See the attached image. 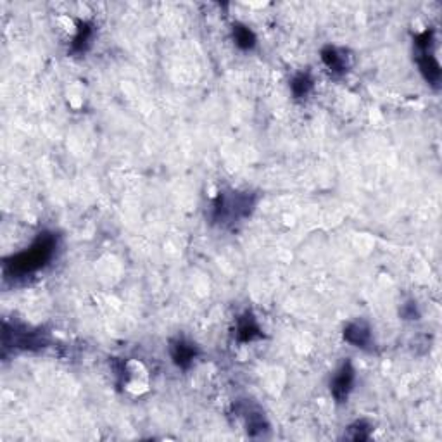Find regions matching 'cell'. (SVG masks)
Listing matches in <instances>:
<instances>
[{
	"label": "cell",
	"mask_w": 442,
	"mask_h": 442,
	"mask_svg": "<svg viewBox=\"0 0 442 442\" xmlns=\"http://www.w3.org/2000/svg\"><path fill=\"white\" fill-rule=\"evenodd\" d=\"M323 59H325L328 67H332L334 71H340L344 67V59L337 54L335 49H327L325 52H323Z\"/></svg>",
	"instance_id": "5b68a950"
},
{
	"label": "cell",
	"mask_w": 442,
	"mask_h": 442,
	"mask_svg": "<svg viewBox=\"0 0 442 442\" xmlns=\"http://www.w3.org/2000/svg\"><path fill=\"white\" fill-rule=\"evenodd\" d=\"M258 332H259V328L256 327V323H254L252 320H245L244 321V325H240V335H242V339L244 340H250V339H254V337L258 335Z\"/></svg>",
	"instance_id": "ba28073f"
},
{
	"label": "cell",
	"mask_w": 442,
	"mask_h": 442,
	"mask_svg": "<svg viewBox=\"0 0 442 442\" xmlns=\"http://www.w3.org/2000/svg\"><path fill=\"white\" fill-rule=\"evenodd\" d=\"M351 430L356 432L354 435H351V439H354V440H364V439H368V435H370V434H368V432H370V428L364 425V422H358L356 425L351 427Z\"/></svg>",
	"instance_id": "9c48e42d"
},
{
	"label": "cell",
	"mask_w": 442,
	"mask_h": 442,
	"mask_svg": "<svg viewBox=\"0 0 442 442\" xmlns=\"http://www.w3.org/2000/svg\"><path fill=\"white\" fill-rule=\"evenodd\" d=\"M345 339L349 340L351 344L358 345V347H364L366 344H370V330L368 327H364L363 323H353V325L347 327L345 330Z\"/></svg>",
	"instance_id": "3957f363"
},
{
	"label": "cell",
	"mask_w": 442,
	"mask_h": 442,
	"mask_svg": "<svg viewBox=\"0 0 442 442\" xmlns=\"http://www.w3.org/2000/svg\"><path fill=\"white\" fill-rule=\"evenodd\" d=\"M194 347L190 344H185V342H176L173 345V359L180 364V366H187L190 361L194 359Z\"/></svg>",
	"instance_id": "277c9868"
},
{
	"label": "cell",
	"mask_w": 442,
	"mask_h": 442,
	"mask_svg": "<svg viewBox=\"0 0 442 442\" xmlns=\"http://www.w3.org/2000/svg\"><path fill=\"white\" fill-rule=\"evenodd\" d=\"M354 382V370L351 368L349 363H345L340 371L334 377V382H332V392H334L335 399L344 401L347 398L351 387H353Z\"/></svg>",
	"instance_id": "7a4b0ae2"
},
{
	"label": "cell",
	"mask_w": 442,
	"mask_h": 442,
	"mask_svg": "<svg viewBox=\"0 0 442 442\" xmlns=\"http://www.w3.org/2000/svg\"><path fill=\"white\" fill-rule=\"evenodd\" d=\"M54 247H56L54 237L50 235L40 237L33 247L28 249L26 252L17 254L16 258H12V263H7V268L11 270L12 275H26V273L38 270L47 261H50V258L54 254Z\"/></svg>",
	"instance_id": "6da1fadb"
},
{
	"label": "cell",
	"mask_w": 442,
	"mask_h": 442,
	"mask_svg": "<svg viewBox=\"0 0 442 442\" xmlns=\"http://www.w3.org/2000/svg\"><path fill=\"white\" fill-rule=\"evenodd\" d=\"M292 88H294L295 95L303 97V95H306L308 90L311 88V80H309L306 75H300L299 78H295V81L292 83Z\"/></svg>",
	"instance_id": "52a82bcc"
},
{
	"label": "cell",
	"mask_w": 442,
	"mask_h": 442,
	"mask_svg": "<svg viewBox=\"0 0 442 442\" xmlns=\"http://www.w3.org/2000/svg\"><path fill=\"white\" fill-rule=\"evenodd\" d=\"M235 36H237V43H239L240 47H244V49L252 47L254 36H252V33H250L247 28H244V26H239V28L235 30Z\"/></svg>",
	"instance_id": "8992f818"
}]
</instances>
